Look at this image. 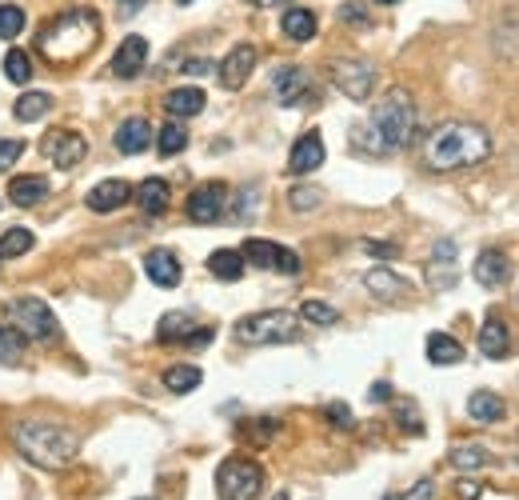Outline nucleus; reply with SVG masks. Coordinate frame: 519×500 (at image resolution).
I'll list each match as a JSON object with an SVG mask.
<instances>
[{"label":"nucleus","instance_id":"c03bdc74","mask_svg":"<svg viewBox=\"0 0 519 500\" xmlns=\"http://www.w3.org/2000/svg\"><path fill=\"white\" fill-rule=\"evenodd\" d=\"M327 417H332V425L351 428V409H348V404H327Z\"/></svg>","mask_w":519,"mask_h":500},{"label":"nucleus","instance_id":"c9c22d12","mask_svg":"<svg viewBox=\"0 0 519 500\" xmlns=\"http://www.w3.org/2000/svg\"><path fill=\"white\" fill-rule=\"evenodd\" d=\"M4 76L12 84H28L32 81V57H28V52H20V49L8 52V57H4Z\"/></svg>","mask_w":519,"mask_h":500},{"label":"nucleus","instance_id":"49530a36","mask_svg":"<svg viewBox=\"0 0 519 500\" xmlns=\"http://www.w3.org/2000/svg\"><path fill=\"white\" fill-rule=\"evenodd\" d=\"M212 60H188V65H184L180 68V73H188V76H208V73H212Z\"/></svg>","mask_w":519,"mask_h":500},{"label":"nucleus","instance_id":"09e8293b","mask_svg":"<svg viewBox=\"0 0 519 500\" xmlns=\"http://www.w3.org/2000/svg\"><path fill=\"white\" fill-rule=\"evenodd\" d=\"M372 401H391V385H372Z\"/></svg>","mask_w":519,"mask_h":500},{"label":"nucleus","instance_id":"79ce46f5","mask_svg":"<svg viewBox=\"0 0 519 500\" xmlns=\"http://www.w3.org/2000/svg\"><path fill=\"white\" fill-rule=\"evenodd\" d=\"M340 17L348 20V25H367V12H364V4H359V0H348V4L340 9Z\"/></svg>","mask_w":519,"mask_h":500},{"label":"nucleus","instance_id":"6e6552de","mask_svg":"<svg viewBox=\"0 0 519 500\" xmlns=\"http://www.w3.org/2000/svg\"><path fill=\"white\" fill-rule=\"evenodd\" d=\"M244 260L248 265H256V268H276V273H284V276H300V268H303V260L295 257L292 249H279L276 241H260V236H252V241H244Z\"/></svg>","mask_w":519,"mask_h":500},{"label":"nucleus","instance_id":"5701e85b","mask_svg":"<svg viewBox=\"0 0 519 500\" xmlns=\"http://www.w3.org/2000/svg\"><path fill=\"white\" fill-rule=\"evenodd\" d=\"M48 196V180L44 177H12L8 180V201L20 204V209H32Z\"/></svg>","mask_w":519,"mask_h":500},{"label":"nucleus","instance_id":"58836bf2","mask_svg":"<svg viewBox=\"0 0 519 500\" xmlns=\"http://www.w3.org/2000/svg\"><path fill=\"white\" fill-rule=\"evenodd\" d=\"M20 353H24V337L16 329H4V324H0V364L20 361Z\"/></svg>","mask_w":519,"mask_h":500},{"label":"nucleus","instance_id":"ddd939ff","mask_svg":"<svg viewBox=\"0 0 519 500\" xmlns=\"http://www.w3.org/2000/svg\"><path fill=\"white\" fill-rule=\"evenodd\" d=\"M252 68H256V49H252V44H236V49H232L220 65H216V76H220L224 89L236 92V89H244V84H248Z\"/></svg>","mask_w":519,"mask_h":500},{"label":"nucleus","instance_id":"c756f323","mask_svg":"<svg viewBox=\"0 0 519 500\" xmlns=\"http://www.w3.org/2000/svg\"><path fill=\"white\" fill-rule=\"evenodd\" d=\"M200 380H204V372L196 369V364H172V369L164 372V385L172 388V393H192V388H200Z\"/></svg>","mask_w":519,"mask_h":500},{"label":"nucleus","instance_id":"a211bd4d","mask_svg":"<svg viewBox=\"0 0 519 500\" xmlns=\"http://www.w3.org/2000/svg\"><path fill=\"white\" fill-rule=\"evenodd\" d=\"M152 140H156V132H152V124L144 121V116H128V121L116 129V148L124 156H140Z\"/></svg>","mask_w":519,"mask_h":500},{"label":"nucleus","instance_id":"cd10ccee","mask_svg":"<svg viewBox=\"0 0 519 500\" xmlns=\"http://www.w3.org/2000/svg\"><path fill=\"white\" fill-rule=\"evenodd\" d=\"M367 292H375V297H399V292H407V281L404 276H396L391 268H372V273L364 276Z\"/></svg>","mask_w":519,"mask_h":500},{"label":"nucleus","instance_id":"603ef678","mask_svg":"<svg viewBox=\"0 0 519 500\" xmlns=\"http://www.w3.org/2000/svg\"><path fill=\"white\" fill-rule=\"evenodd\" d=\"M176 4H192V0H176Z\"/></svg>","mask_w":519,"mask_h":500},{"label":"nucleus","instance_id":"f704fd0d","mask_svg":"<svg viewBox=\"0 0 519 500\" xmlns=\"http://www.w3.org/2000/svg\"><path fill=\"white\" fill-rule=\"evenodd\" d=\"M32 249V233L28 228H8L0 236V260H12V257H24Z\"/></svg>","mask_w":519,"mask_h":500},{"label":"nucleus","instance_id":"393cba45","mask_svg":"<svg viewBox=\"0 0 519 500\" xmlns=\"http://www.w3.org/2000/svg\"><path fill=\"white\" fill-rule=\"evenodd\" d=\"M244 252H236V249H216L212 257H208V273L216 276V281H240L244 276Z\"/></svg>","mask_w":519,"mask_h":500},{"label":"nucleus","instance_id":"423d86ee","mask_svg":"<svg viewBox=\"0 0 519 500\" xmlns=\"http://www.w3.org/2000/svg\"><path fill=\"white\" fill-rule=\"evenodd\" d=\"M216 492H220V500H260L263 468L248 456H228L216 468Z\"/></svg>","mask_w":519,"mask_h":500},{"label":"nucleus","instance_id":"9b49d317","mask_svg":"<svg viewBox=\"0 0 519 500\" xmlns=\"http://www.w3.org/2000/svg\"><path fill=\"white\" fill-rule=\"evenodd\" d=\"M271 97H276L284 108L303 105V100L311 97V76H308V68H300V65H279L276 73H271Z\"/></svg>","mask_w":519,"mask_h":500},{"label":"nucleus","instance_id":"9d476101","mask_svg":"<svg viewBox=\"0 0 519 500\" xmlns=\"http://www.w3.org/2000/svg\"><path fill=\"white\" fill-rule=\"evenodd\" d=\"M40 153H44L56 169H76V164L84 161V153H88V140L80 137V132H72V129H52L44 137V145H40Z\"/></svg>","mask_w":519,"mask_h":500},{"label":"nucleus","instance_id":"5fc2aeb1","mask_svg":"<svg viewBox=\"0 0 519 500\" xmlns=\"http://www.w3.org/2000/svg\"><path fill=\"white\" fill-rule=\"evenodd\" d=\"M140 500H152V496H140Z\"/></svg>","mask_w":519,"mask_h":500},{"label":"nucleus","instance_id":"dca6fc26","mask_svg":"<svg viewBox=\"0 0 519 500\" xmlns=\"http://www.w3.org/2000/svg\"><path fill=\"white\" fill-rule=\"evenodd\" d=\"M144 60H148V41H144V36H124L116 57H112V73H116L120 81H132L144 68Z\"/></svg>","mask_w":519,"mask_h":500},{"label":"nucleus","instance_id":"3c124183","mask_svg":"<svg viewBox=\"0 0 519 500\" xmlns=\"http://www.w3.org/2000/svg\"><path fill=\"white\" fill-rule=\"evenodd\" d=\"M375 4H399V0H375Z\"/></svg>","mask_w":519,"mask_h":500},{"label":"nucleus","instance_id":"de8ad7c7","mask_svg":"<svg viewBox=\"0 0 519 500\" xmlns=\"http://www.w3.org/2000/svg\"><path fill=\"white\" fill-rule=\"evenodd\" d=\"M364 249H367V252H375V257H396V249H391V244H375V241H367Z\"/></svg>","mask_w":519,"mask_h":500},{"label":"nucleus","instance_id":"72a5a7b5","mask_svg":"<svg viewBox=\"0 0 519 500\" xmlns=\"http://www.w3.org/2000/svg\"><path fill=\"white\" fill-rule=\"evenodd\" d=\"M444 268V289L455 284V241H439L436 252H431V273Z\"/></svg>","mask_w":519,"mask_h":500},{"label":"nucleus","instance_id":"864d4df0","mask_svg":"<svg viewBox=\"0 0 519 500\" xmlns=\"http://www.w3.org/2000/svg\"><path fill=\"white\" fill-rule=\"evenodd\" d=\"M276 500H292V496H276Z\"/></svg>","mask_w":519,"mask_h":500},{"label":"nucleus","instance_id":"b1692460","mask_svg":"<svg viewBox=\"0 0 519 500\" xmlns=\"http://www.w3.org/2000/svg\"><path fill=\"white\" fill-rule=\"evenodd\" d=\"M468 412L471 420H479V425H495V420H503V396H495L491 388H479V393H471L468 401Z\"/></svg>","mask_w":519,"mask_h":500},{"label":"nucleus","instance_id":"a19ab883","mask_svg":"<svg viewBox=\"0 0 519 500\" xmlns=\"http://www.w3.org/2000/svg\"><path fill=\"white\" fill-rule=\"evenodd\" d=\"M20 153H24V145L20 140H8V137H0V172H8L16 161H20Z\"/></svg>","mask_w":519,"mask_h":500},{"label":"nucleus","instance_id":"2eb2a0df","mask_svg":"<svg viewBox=\"0 0 519 500\" xmlns=\"http://www.w3.org/2000/svg\"><path fill=\"white\" fill-rule=\"evenodd\" d=\"M319 164H324V137H319V132L311 129V132H303V137L292 145L287 169H292L295 177H308V172H316Z\"/></svg>","mask_w":519,"mask_h":500},{"label":"nucleus","instance_id":"4be33fe9","mask_svg":"<svg viewBox=\"0 0 519 500\" xmlns=\"http://www.w3.org/2000/svg\"><path fill=\"white\" fill-rule=\"evenodd\" d=\"M132 201L140 204L144 217H160V212L168 209V180H160V177L140 180V188L132 193Z\"/></svg>","mask_w":519,"mask_h":500},{"label":"nucleus","instance_id":"6ab92c4d","mask_svg":"<svg viewBox=\"0 0 519 500\" xmlns=\"http://www.w3.org/2000/svg\"><path fill=\"white\" fill-rule=\"evenodd\" d=\"M144 273H148V281L160 284V289H176V284H180V260L168 249H152L148 257H144Z\"/></svg>","mask_w":519,"mask_h":500},{"label":"nucleus","instance_id":"aec40b11","mask_svg":"<svg viewBox=\"0 0 519 500\" xmlns=\"http://www.w3.org/2000/svg\"><path fill=\"white\" fill-rule=\"evenodd\" d=\"M479 353L487 356V361H503V356L511 353V332L503 321H484V329H479Z\"/></svg>","mask_w":519,"mask_h":500},{"label":"nucleus","instance_id":"20e7f679","mask_svg":"<svg viewBox=\"0 0 519 500\" xmlns=\"http://www.w3.org/2000/svg\"><path fill=\"white\" fill-rule=\"evenodd\" d=\"M16 448L40 468H64L76 460L80 436L72 428L56 425V420H24L16 428Z\"/></svg>","mask_w":519,"mask_h":500},{"label":"nucleus","instance_id":"0eeeda50","mask_svg":"<svg viewBox=\"0 0 519 500\" xmlns=\"http://www.w3.org/2000/svg\"><path fill=\"white\" fill-rule=\"evenodd\" d=\"M8 321H12V329L20 332L24 340H56V332H60L52 308H48L40 297L12 300V305H8Z\"/></svg>","mask_w":519,"mask_h":500},{"label":"nucleus","instance_id":"f257e3e1","mask_svg":"<svg viewBox=\"0 0 519 500\" xmlns=\"http://www.w3.org/2000/svg\"><path fill=\"white\" fill-rule=\"evenodd\" d=\"M415 140V100L407 97L404 89H388L380 100H375L367 124L359 129L356 145H364L367 153H399Z\"/></svg>","mask_w":519,"mask_h":500},{"label":"nucleus","instance_id":"f3484780","mask_svg":"<svg viewBox=\"0 0 519 500\" xmlns=\"http://www.w3.org/2000/svg\"><path fill=\"white\" fill-rule=\"evenodd\" d=\"M132 193L136 188L128 185V180H100L84 201H88V209L92 212H116V209H124V204L132 201Z\"/></svg>","mask_w":519,"mask_h":500},{"label":"nucleus","instance_id":"1a4fd4ad","mask_svg":"<svg viewBox=\"0 0 519 500\" xmlns=\"http://www.w3.org/2000/svg\"><path fill=\"white\" fill-rule=\"evenodd\" d=\"M332 81L348 100H359V105H364V100L372 97V89H375V68L364 65V60H335Z\"/></svg>","mask_w":519,"mask_h":500},{"label":"nucleus","instance_id":"c85d7f7f","mask_svg":"<svg viewBox=\"0 0 519 500\" xmlns=\"http://www.w3.org/2000/svg\"><path fill=\"white\" fill-rule=\"evenodd\" d=\"M48 108H52V97H48V92H24V97L12 105V113H16V121L32 124V121H40Z\"/></svg>","mask_w":519,"mask_h":500},{"label":"nucleus","instance_id":"412c9836","mask_svg":"<svg viewBox=\"0 0 519 500\" xmlns=\"http://www.w3.org/2000/svg\"><path fill=\"white\" fill-rule=\"evenodd\" d=\"M204 89H172L164 97V108L168 116H176V121H188V116H200L204 113Z\"/></svg>","mask_w":519,"mask_h":500},{"label":"nucleus","instance_id":"7c9ffc66","mask_svg":"<svg viewBox=\"0 0 519 500\" xmlns=\"http://www.w3.org/2000/svg\"><path fill=\"white\" fill-rule=\"evenodd\" d=\"M447 460H452V464L460 468V472H476V468H484L491 456H487L484 444H455L452 456H447Z\"/></svg>","mask_w":519,"mask_h":500},{"label":"nucleus","instance_id":"8fccbe9b","mask_svg":"<svg viewBox=\"0 0 519 500\" xmlns=\"http://www.w3.org/2000/svg\"><path fill=\"white\" fill-rule=\"evenodd\" d=\"M248 4H256V9H276V4H292V0H248Z\"/></svg>","mask_w":519,"mask_h":500},{"label":"nucleus","instance_id":"e433bc0d","mask_svg":"<svg viewBox=\"0 0 519 500\" xmlns=\"http://www.w3.org/2000/svg\"><path fill=\"white\" fill-rule=\"evenodd\" d=\"M300 316H303L308 324H324V329L340 321V313H335L332 305H324V300H303V305H300Z\"/></svg>","mask_w":519,"mask_h":500},{"label":"nucleus","instance_id":"4468645a","mask_svg":"<svg viewBox=\"0 0 519 500\" xmlns=\"http://www.w3.org/2000/svg\"><path fill=\"white\" fill-rule=\"evenodd\" d=\"M471 276H476L484 289H503V284L511 281V260H507V252L484 249V252L476 257V265H471Z\"/></svg>","mask_w":519,"mask_h":500},{"label":"nucleus","instance_id":"a18cd8bd","mask_svg":"<svg viewBox=\"0 0 519 500\" xmlns=\"http://www.w3.org/2000/svg\"><path fill=\"white\" fill-rule=\"evenodd\" d=\"M460 496L463 500H479V496H484V484L471 480V476H463V480H460Z\"/></svg>","mask_w":519,"mask_h":500},{"label":"nucleus","instance_id":"39448f33","mask_svg":"<svg viewBox=\"0 0 519 500\" xmlns=\"http://www.w3.org/2000/svg\"><path fill=\"white\" fill-rule=\"evenodd\" d=\"M236 340L240 345H292L300 340V316L292 313H252L236 324Z\"/></svg>","mask_w":519,"mask_h":500},{"label":"nucleus","instance_id":"473e14b6","mask_svg":"<svg viewBox=\"0 0 519 500\" xmlns=\"http://www.w3.org/2000/svg\"><path fill=\"white\" fill-rule=\"evenodd\" d=\"M192 332H196V329H192V316H188V313H168L164 321H160L156 337L168 345V340H188Z\"/></svg>","mask_w":519,"mask_h":500},{"label":"nucleus","instance_id":"a878e982","mask_svg":"<svg viewBox=\"0 0 519 500\" xmlns=\"http://www.w3.org/2000/svg\"><path fill=\"white\" fill-rule=\"evenodd\" d=\"M279 28H284L287 41L303 44V41H311V36H316V12H308V9H287L284 20H279Z\"/></svg>","mask_w":519,"mask_h":500},{"label":"nucleus","instance_id":"bb28decb","mask_svg":"<svg viewBox=\"0 0 519 500\" xmlns=\"http://www.w3.org/2000/svg\"><path fill=\"white\" fill-rule=\"evenodd\" d=\"M428 361L431 364H460L463 361V345L447 332H431L428 337Z\"/></svg>","mask_w":519,"mask_h":500},{"label":"nucleus","instance_id":"f8f14e48","mask_svg":"<svg viewBox=\"0 0 519 500\" xmlns=\"http://www.w3.org/2000/svg\"><path fill=\"white\" fill-rule=\"evenodd\" d=\"M224 204H228V185L224 180H208L196 193L188 196V220L196 225H216L224 217Z\"/></svg>","mask_w":519,"mask_h":500},{"label":"nucleus","instance_id":"2f4dec72","mask_svg":"<svg viewBox=\"0 0 519 500\" xmlns=\"http://www.w3.org/2000/svg\"><path fill=\"white\" fill-rule=\"evenodd\" d=\"M156 148H160V156H176V153H184V148H188V132H184V124L168 121L164 129L156 132Z\"/></svg>","mask_w":519,"mask_h":500},{"label":"nucleus","instance_id":"4c0bfd02","mask_svg":"<svg viewBox=\"0 0 519 500\" xmlns=\"http://www.w3.org/2000/svg\"><path fill=\"white\" fill-rule=\"evenodd\" d=\"M20 28H24V9L20 4H0V36L12 41V36H20Z\"/></svg>","mask_w":519,"mask_h":500},{"label":"nucleus","instance_id":"f03ea898","mask_svg":"<svg viewBox=\"0 0 519 500\" xmlns=\"http://www.w3.org/2000/svg\"><path fill=\"white\" fill-rule=\"evenodd\" d=\"M487 153H491V137L468 121H447L439 129H431L428 140H423V164L431 172L471 169V164H484Z\"/></svg>","mask_w":519,"mask_h":500},{"label":"nucleus","instance_id":"7ed1b4c3","mask_svg":"<svg viewBox=\"0 0 519 500\" xmlns=\"http://www.w3.org/2000/svg\"><path fill=\"white\" fill-rule=\"evenodd\" d=\"M96 41H100V17H96L92 9H72V12H60L56 20H48L44 28H40V52H44V60H52V65H76V60H84L88 52L96 49Z\"/></svg>","mask_w":519,"mask_h":500},{"label":"nucleus","instance_id":"ea45409f","mask_svg":"<svg viewBox=\"0 0 519 500\" xmlns=\"http://www.w3.org/2000/svg\"><path fill=\"white\" fill-rule=\"evenodd\" d=\"M319 188H308V185H300V188H292L287 193V204H292L295 212H311V209H319Z\"/></svg>","mask_w":519,"mask_h":500},{"label":"nucleus","instance_id":"37998d69","mask_svg":"<svg viewBox=\"0 0 519 500\" xmlns=\"http://www.w3.org/2000/svg\"><path fill=\"white\" fill-rule=\"evenodd\" d=\"M431 496H436V484H431V480H420L412 492H404V496H391V500H431Z\"/></svg>","mask_w":519,"mask_h":500}]
</instances>
